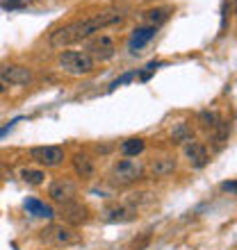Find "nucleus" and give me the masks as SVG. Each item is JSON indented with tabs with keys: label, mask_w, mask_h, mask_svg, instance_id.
I'll return each mask as SVG.
<instances>
[{
	"label": "nucleus",
	"mask_w": 237,
	"mask_h": 250,
	"mask_svg": "<svg viewBox=\"0 0 237 250\" xmlns=\"http://www.w3.org/2000/svg\"><path fill=\"white\" fill-rule=\"evenodd\" d=\"M44 178H46V173L37 171V168H23V171H21V180H23L25 185L39 187V185H44Z\"/></svg>",
	"instance_id": "aec40b11"
},
{
	"label": "nucleus",
	"mask_w": 237,
	"mask_h": 250,
	"mask_svg": "<svg viewBox=\"0 0 237 250\" xmlns=\"http://www.w3.org/2000/svg\"><path fill=\"white\" fill-rule=\"evenodd\" d=\"M7 89H9V84H7L5 80L0 78V96H2V93H7Z\"/></svg>",
	"instance_id": "bb28decb"
},
{
	"label": "nucleus",
	"mask_w": 237,
	"mask_h": 250,
	"mask_svg": "<svg viewBox=\"0 0 237 250\" xmlns=\"http://www.w3.org/2000/svg\"><path fill=\"white\" fill-rule=\"evenodd\" d=\"M82 53H87L94 62H107L117 55V43H114V39L110 34L98 32L85 41V50Z\"/></svg>",
	"instance_id": "20e7f679"
},
{
	"label": "nucleus",
	"mask_w": 237,
	"mask_h": 250,
	"mask_svg": "<svg viewBox=\"0 0 237 250\" xmlns=\"http://www.w3.org/2000/svg\"><path fill=\"white\" fill-rule=\"evenodd\" d=\"M212 130H214V134H212V148H214V150H221V148L228 144V139H231L233 125L226 123V121H219V125L212 127Z\"/></svg>",
	"instance_id": "f3484780"
},
{
	"label": "nucleus",
	"mask_w": 237,
	"mask_h": 250,
	"mask_svg": "<svg viewBox=\"0 0 237 250\" xmlns=\"http://www.w3.org/2000/svg\"><path fill=\"white\" fill-rule=\"evenodd\" d=\"M198 121H201L205 127H217L221 119H219L217 112H201V114H198Z\"/></svg>",
	"instance_id": "412c9836"
},
{
	"label": "nucleus",
	"mask_w": 237,
	"mask_h": 250,
	"mask_svg": "<svg viewBox=\"0 0 237 250\" xmlns=\"http://www.w3.org/2000/svg\"><path fill=\"white\" fill-rule=\"evenodd\" d=\"M132 218H137V209L130 207L128 203H112L103 209L105 223H130Z\"/></svg>",
	"instance_id": "9d476101"
},
{
	"label": "nucleus",
	"mask_w": 237,
	"mask_h": 250,
	"mask_svg": "<svg viewBox=\"0 0 237 250\" xmlns=\"http://www.w3.org/2000/svg\"><path fill=\"white\" fill-rule=\"evenodd\" d=\"M146 148L144 144V139H139V137H132V139H125L123 144H121V155L123 157H137V155H142Z\"/></svg>",
	"instance_id": "a211bd4d"
},
{
	"label": "nucleus",
	"mask_w": 237,
	"mask_h": 250,
	"mask_svg": "<svg viewBox=\"0 0 237 250\" xmlns=\"http://www.w3.org/2000/svg\"><path fill=\"white\" fill-rule=\"evenodd\" d=\"M185 157H187V164L191 168H203L210 162V150L203 144H198V141H190L185 146Z\"/></svg>",
	"instance_id": "f8f14e48"
},
{
	"label": "nucleus",
	"mask_w": 237,
	"mask_h": 250,
	"mask_svg": "<svg viewBox=\"0 0 237 250\" xmlns=\"http://www.w3.org/2000/svg\"><path fill=\"white\" fill-rule=\"evenodd\" d=\"M221 191H228V193H235V180H228L221 185Z\"/></svg>",
	"instance_id": "a878e982"
},
{
	"label": "nucleus",
	"mask_w": 237,
	"mask_h": 250,
	"mask_svg": "<svg viewBox=\"0 0 237 250\" xmlns=\"http://www.w3.org/2000/svg\"><path fill=\"white\" fill-rule=\"evenodd\" d=\"M57 64L66 75H73V78L89 75L96 68V62L87 53H80V50H64V53H59Z\"/></svg>",
	"instance_id": "7ed1b4c3"
},
{
	"label": "nucleus",
	"mask_w": 237,
	"mask_h": 250,
	"mask_svg": "<svg viewBox=\"0 0 237 250\" xmlns=\"http://www.w3.org/2000/svg\"><path fill=\"white\" fill-rule=\"evenodd\" d=\"M0 7H2V9H9V12H12V9H23V7H25V0H0Z\"/></svg>",
	"instance_id": "393cba45"
},
{
	"label": "nucleus",
	"mask_w": 237,
	"mask_h": 250,
	"mask_svg": "<svg viewBox=\"0 0 237 250\" xmlns=\"http://www.w3.org/2000/svg\"><path fill=\"white\" fill-rule=\"evenodd\" d=\"M41 241H46L50 246H73L80 244L82 237L69 225H50V228L41 232Z\"/></svg>",
	"instance_id": "39448f33"
},
{
	"label": "nucleus",
	"mask_w": 237,
	"mask_h": 250,
	"mask_svg": "<svg viewBox=\"0 0 237 250\" xmlns=\"http://www.w3.org/2000/svg\"><path fill=\"white\" fill-rule=\"evenodd\" d=\"M160 66H162V62H148V64H146V66H144V71H137V78H139V80H142V82H146V80L151 78L153 73L158 71Z\"/></svg>",
	"instance_id": "4be33fe9"
},
{
	"label": "nucleus",
	"mask_w": 237,
	"mask_h": 250,
	"mask_svg": "<svg viewBox=\"0 0 237 250\" xmlns=\"http://www.w3.org/2000/svg\"><path fill=\"white\" fill-rule=\"evenodd\" d=\"M73 164V171H75V175L78 178H92L94 171H96V166H94V159L87 155V152H78V155H73L71 159Z\"/></svg>",
	"instance_id": "4468645a"
},
{
	"label": "nucleus",
	"mask_w": 237,
	"mask_h": 250,
	"mask_svg": "<svg viewBox=\"0 0 237 250\" xmlns=\"http://www.w3.org/2000/svg\"><path fill=\"white\" fill-rule=\"evenodd\" d=\"M148 244H151V232H144L142 237L132 239V244L128 246V250H144Z\"/></svg>",
	"instance_id": "5701e85b"
},
{
	"label": "nucleus",
	"mask_w": 237,
	"mask_h": 250,
	"mask_svg": "<svg viewBox=\"0 0 237 250\" xmlns=\"http://www.w3.org/2000/svg\"><path fill=\"white\" fill-rule=\"evenodd\" d=\"M0 78L5 80L9 86H25V84H32L34 73H32V68H27V66L5 64V66H0Z\"/></svg>",
	"instance_id": "0eeeda50"
},
{
	"label": "nucleus",
	"mask_w": 237,
	"mask_h": 250,
	"mask_svg": "<svg viewBox=\"0 0 237 250\" xmlns=\"http://www.w3.org/2000/svg\"><path fill=\"white\" fill-rule=\"evenodd\" d=\"M171 139H173V144H190L191 139H194V130L187 123H176L171 130Z\"/></svg>",
	"instance_id": "6ab92c4d"
},
{
	"label": "nucleus",
	"mask_w": 237,
	"mask_h": 250,
	"mask_svg": "<svg viewBox=\"0 0 237 250\" xmlns=\"http://www.w3.org/2000/svg\"><path fill=\"white\" fill-rule=\"evenodd\" d=\"M176 166H178L176 164V157H169V155H165V157L153 159L146 171L151 173L153 178H169V175L176 171Z\"/></svg>",
	"instance_id": "ddd939ff"
},
{
	"label": "nucleus",
	"mask_w": 237,
	"mask_h": 250,
	"mask_svg": "<svg viewBox=\"0 0 237 250\" xmlns=\"http://www.w3.org/2000/svg\"><path fill=\"white\" fill-rule=\"evenodd\" d=\"M146 175V166L139 159H118L110 168V182L114 187H130Z\"/></svg>",
	"instance_id": "f03ea898"
},
{
	"label": "nucleus",
	"mask_w": 237,
	"mask_h": 250,
	"mask_svg": "<svg viewBox=\"0 0 237 250\" xmlns=\"http://www.w3.org/2000/svg\"><path fill=\"white\" fill-rule=\"evenodd\" d=\"M155 34H158V27H151V25L135 27L132 34H130V41H128V50H130V55L142 53V50L155 39Z\"/></svg>",
	"instance_id": "9b49d317"
},
{
	"label": "nucleus",
	"mask_w": 237,
	"mask_h": 250,
	"mask_svg": "<svg viewBox=\"0 0 237 250\" xmlns=\"http://www.w3.org/2000/svg\"><path fill=\"white\" fill-rule=\"evenodd\" d=\"M171 16V9L169 7H153V9H146L142 14V19H144V25H151V27H160L162 23H166Z\"/></svg>",
	"instance_id": "2eb2a0df"
},
{
	"label": "nucleus",
	"mask_w": 237,
	"mask_h": 250,
	"mask_svg": "<svg viewBox=\"0 0 237 250\" xmlns=\"http://www.w3.org/2000/svg\"><path fill=\"white\" fill-rule=\"evenodd\" d=\"M135 78H137V71H128V73H123L121 78H117V80L112 82V84L107 86V91H114V89H118L121 84H125V82H130V80H135Z\"/></svg>",
	"instance_id": "b1692460"
},
{
	"label": "nucleus",
	"mask_w": 237,
	"mask_h": 250,
	"mask_svg": "<svg viewBox=\"0 0 237 250\" xmlns=\"http://www.w3.org/2000/svg\"><path fill=\"white\" fill-rule=\"evenodd\" d=\"M23 207H25L27 214H32V216H37V218H53L55 216L53 207L46 203H41V200H37V198H25Z\"/></svg>",
	"instance_id": "dca6fc26"
},
{
	"label": "nucleus",
	"mask_w": 237,
	"mask_h": 250,
	"mask_svg": "<svg viewBox=\"0 0 237 250\" xmlns=\"http://www.w3.org/2000/svg\"><path fill=\"white\" fill-rule=\"evenodd\" d=\"M59 216H62V221H64L69 228H78V225L89 221V207L82 205L80 200L64 203V205H59Z\"/></svg>",
	"instance_id": "6e6552de"
},
{
	"label": "nucleus",
	"mask_w": 237,
	"mask_h": 250,
	"mask_svg": "<svg viewBox=\"0 0 237 250\" xmlns=\"http://www.w3.org/2000/svg\"><path fill=\"white\" fill-rule=\"evenodd\" d=\"M123 21H125V14L110 9V12H103L98 16H92V19H80L57 27L55 32H50L48 43H50V48L64 50V48L73 46V43H82V41H87L89 37L98 34L100 30H105L110 25H121Z\"/></svg>",
	"instance_id": "f257e3e1"
},
{
	"label": "nucleus",
	"mask_w": 237,
	"mask_h": 250,
	"mask_svg": "<svg viewBox=\"0 0 237 250\" xmlns=\"http://www.w3.org/2000/svg\"><path fill=\"white\" fill-rule=\"evenodd\" d=\"M48 196L57 205L73 203V200H78V187L71 180H53L48 187Z\"/></svg>",
	"instance_id": "1a4fd4ad"
},
{
	"label": "nucleus",
	"mask_w": 237,
	"mask_h": 250,
	"mask_svg": "<svg viewBox=\"0 0 237 250\" xmlns=\"http://www.w3.org/2000/svg\"><path fill=\"white\" fill-rule=\"evenodd\" d=\"M27 155H30L32 162L46 166V168H55V166H59L66 157L64 148H59V146H34V148H30Z\"/></svg>",
	"instance_id": "423d86ee"
}]
</instances>
